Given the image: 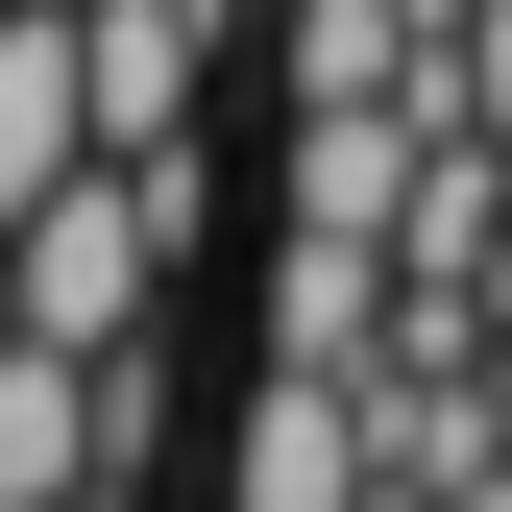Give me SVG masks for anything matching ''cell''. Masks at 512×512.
I'll list each match as a JSON object with an SVG mask.
<instances>
[{
	"instance_id": "obj_6",
	"label": "cell",
	"mask_w": 512,
	"mask_h": 512,
	"mask_svg": "<svg viewBox=\"0 0 512 512\" xmlns=\"http://www.w3.org/2000/svg\"><path fill=\"white\" fill-rule=\"evenodd\" d=\"M488 439H512V317H488Z\"/></svg>"
},
{
	"instance_id": "obj_8",
	"label": "cell",
	"mask_w": 512,
	"mask_h": 512,
	"mask_svg": "<svg viewBox=\"0 0 512 512\" xmlns=\"http://www.w3.org/2000/svg\"><path fill=\"white\" fill-rule=\"evenodd\" d=\"M0 342H25V293H0Z\"/></svg>"
},
{
	"instance_id": "obj_7",
	"label": "cell",
	"mask_w": 512,
	"mask_h": 512,
	"mask_svg": "<svg viewBox=\"0 0 512 512\" xmlns=\"http://www.w3.org/2000/svg\"><path fill=\"white\" fill-rule=\"evenodd\" d=\"M74 512H147V488H122V464H98V488H74Z\"/></svg>"
},
{
	"instance_id": "obj_2",
	"label": "cell",
	"mask_w": 512,
	"mask_h": 512,
	"mask_svg": "<svg viewBox=\"0 0 512 512\" xmlns=\"http://www.w3.org/2000/svg\"><path fill=\"white\" fill-rule=\"evenodd\" d=\"M49 171H98V49L74 25H0V244L49 220Z\"/></svg>"
},
{
	"instance_id": "obj_1",
	"label": "cell",
	"mask_w": 512,
	"mask_h": 512,
	"mask_svg": "<svg viewBox=\"0 0 512 512\" xmlns=\"http://www.w3.org/2000/svg\"><path fill=\"white\" fill-rule=\"evenodd\" d=\"M147 269H171V171H49V220L0 244L25 342H147Z\"/></svg>"
},
{
	"instance_id": "obj_4",
	"label": "cell",
	"mask_w": 512,
	"mask_h": 512,
	"mask_svg": "<svg viewBox=\"0 0 512 512\" xmlns=\"http://www.w3.org/2000/svg\"><path fill=\"white\" fill-rule=\"evenodd\" d=\"M74 49H98V147H147V122L196 98V0H98Z\"/></svg>"
},
{
	"instance_id": "obj_3",
	"label": "cell",
	"mask_w": 512,
	"mask_h": 512,
	"mask_svg": "<svg viewBox=\"0 0 512 512\" xmlns=\"http://www.w3.org/2000/svg\"><path fill=\"white\" fill-rule=\"evenodd\" d=\"M122 464L98 439V342H0V512H74Z\"/></svg>"
},
{
	"instance_id": "obj_5",
	"label": "cell",
	"mask_w": 512,
	"mask_h": 512,
	"mask_svg": "<svg viewBox=\"0 0 512 512\" xmlns=\"http://www.w3.org/2000/svg\"><path fill=\"white\" fill-rule=\"evenodd\" d=\"M439 122H488V147H512V0H439Z\"/></svg>"
}]
</instances>
